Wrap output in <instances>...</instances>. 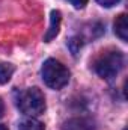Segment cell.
I'll return each mask as SVG.
<instances>
[{
  "mask_svg": "<svg viewBox=\"0 0 128 130\" xmlns=\"http://www.w3.org/2000/svg\"><path fill=\"white\" fill-rule=\"evenodd\" d=\"M41 74L44 83L51 89H62L65 85H68L71 77L69 70L56 59H47L42 65Z\"/></svg>",
  "mask_w": 128,
  "mask_h": 130,
  "instance_id": "obj_1",
  "label": "cell"
},
{
  "mask_svg": "<svg viewBox=\"0 0 128 130\" xmlns=\"http://www.w3.org/2000/svg\"><path fill=\"white\" fill-rule=\"evenodd\" d=\"M18 109L27 117H38L45 110V97L38 88H27L17 98Z\"/></svg>",
  "mask_w": 128,
  "mask_h": 130,
  "instance_id": "obj_2",
  "label": "cell"
},
{
  "mask_svg": "<svg viewBox=\"0 0 128 130\" xmlns=\"http://www.w3.org/2000/svg\"><path fill=\"white\" fill-rule=\"evenodd\" d=\"M122 67H124V56L118 50L104 52L94 65L96 74L105 80H112L113 77H116L118 73L122 70Z\"/></svg>",
  "mask_w": 128,
  "mask_h": 130,
  "instance_id": "obj_3",
  "label": "cell"
},
{
  "mask_svg": "<svg viewBox=\"0 0 128 130\" xmlns=\"http://www.w3.org/2000/svg\"><path fill=\"white\" fill-rule=\"evenodd\" d=\"M94 121L91 118H84V117H77V118H71L68 121H65L62 130H94Z\"/></svg>",
  "mask_w": 128,
  "mask_h": 130,
  "instance_id": "obj_4",
  "label": "cell"
},
{
  "mask_svg": "<svg viewBox=\"0 0 128 130\" xmlns=\"http://www.w3.org/2000/svg\"><path fill=\"white\" fill-rule=\"evenodd\" d=\"M60 21H62V14L59 11H51V14H50V26H48L47 33L44 35L45 42H50L53 38L57 36L59 29H60Z\"/></svg>",
  "mask_w": 128,
  "mask_h": 130,
  "instance_id": "obj_5",
  "label": "cell"
},
{
  "mask_svg": "<svg viewBox=\"0 0 128 130\" xmlns=\"http://www.w3.org/2000/svg\"><path fill=\"white\" fill-rule=\"evenodd\" d=\"M115 33L122 41L128 39V21H127V15L125 14L118 15V18L115 20Z\"/></svg>",
  "mask_w": 128,
  "mask_h": 130,
  "instance_id": "obj_6",
  "label": "cell"
},
{
  "mask_svg": "<svg viewBox=\"0 0 128 130\" xmlns=\"http://www.w3.org/2000/svg\"><path fill=\"white\" fill-rule=\"evenodd\" d=\"M15 68L12 64H6V62H0V85H5L11 80L12 74H14Z\"/></svg>",
  "mask_w": 128,
  "mask_h": 130,
  "instance_id": "obj_7",
  "label": "cell"
},
{
  "mask_svg": "<svg viewBox=\"0 0 128 130\" xmlns=\"http://www.w3.org/2000/svg\"><path fill=\"white\" fill-rule=\"evenodd\" d=\"M18 130H44V124L35 118H29V120H24L21 124H20V129Z\"/></svg>",
  "mask_w": 128,
  "mask_h": 130,
  "instance_id": "obj_8",
  "label": "cell"
},
{
  "mask_svg": "<svg viewBox=\"0 0 128 130\" xmlns=\"http://www.w3.org/2000/svg\"><path fill=\"white\" fill-rule=\"evenodd\" d=\"M81 45H83V41H81V38H78V36L71 38V39H69V42H68V47H69V50H71L74 55L81 48Z\"/></svg>",
  "mask_w": 128,
  "mask_h": 130,
  "instance_id": "obj_9",
  "label": "cell"
},
{
  "mask_svg": "<svg viewBox=\"0 0 128 130\" xmlns=\"http://www.w3.org/2000/svg\"><path fill=\"white\" fill-rule=\"evenodd\" d=\"M75 9H83L86 5H88V0H68Z\"/></svg>",
  "mask_w": 128,
  "mask_h": 130,
  "instance_id": "obj_10",
  "label": "cell"
},
{
  "mask_svg": "<svg viewBox=\"0 0 128 130\" xmlns=\"http://www.w3.org/2000/svg\"><path fill=\"white\" fill-rule=\"evenodd\" d=\"M101 6H104V8H112V6H115V5H118L119 3V0H96Z\"/></svg>",
  "mask_w": 128,
  "mask_h": 130,
  "instance_id": "obj_11",
  "label": "cell"
},
{
  "mask_svg": "<svg viewBox=\"0 0 128 130\" xmlns=\"http://www.w3.org/2000/svg\"><path fill=\"white\" fill-rule=\"evenodd\" d=\"M3 112H5V104H3V100L0 98V117H3Z\"/></svg>",
  "mask_w": 128,
  "mask_h": 130,
  "instance_id": "obj_12",
  "label": "cell"
},
{
  "mask_svg": "<svg viewBox=\"0 0 128 130\" xmlns=\"http://www.w3.org/2000/svg\"><path fill=\"white\" fill-rule=\"evenodd\" d=\"M0 130H8V127H6V126H3V124H0Z\"/></svg>",
  "mask_w": 128,
  "mask_h": 130,
  "instance_id": "obj_13",
  "label": "cell"
}]
</instances>
